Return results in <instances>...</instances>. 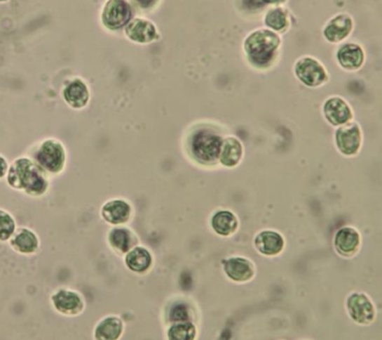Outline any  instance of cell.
I'll use <instances>...</instances> for the list:
<instances>
[{
	"label": "cell",
	"instance_id": "obj_15",
	"mask_svg": "<svg viewBox=\"0 0 382 340\" xmlns=\"http://www.w3.org/2000/svg\"><path fill=\"white\" fill-rule=\"evenodd\" d=\"M107 244L118 255H125L137 246L138 238L132 230L124 226H114L107 236Z\"/></svg>",
	"mask_w": 382,
	"mask_h": 340
},
{
	"label": "cell",
	"instance_id": "obj_21",
	"mask_svg": "<svg viewBox=\"0 0 382 340\" xmlns=\"http://www.w3.org/2000/svg\"><path fill=\"white\" fill-rule=\"evenodd\" d=\"M124 323L121 318L109 315L102 318L95 325V340H119L123 334Z\"/></svg>",
	"mask_w": 382,
	"mask_h": 340
},
{
	"label": "cell",
	"instance_id": "obj_29",
	"mask_svg": "<svg viewBox=\"0 0 382 340\" xmlns=\"http://www.w3.org/2000/svg\"><path fill=\"white\" fill-rule=\"evenodd\" d=\"M284 0H243V4L248 9H260L264 8L267 4H280Z\"/></svg>",
	"mask_w": 382,
	"mask_h": 340
},
{
	"label": "cell",
	"instance_id": "obj_23",
	"mask_svg": "<svg viewBox=\"0 0 382 340\" xmlns=\"http://www.w3.org/2000/svg\"><path fill=\"white\" fill-rule=\"evenodd\" d=\"M352 28V18L346 14H341L329 21L325 27L324 35L329 41L340 42L350 34Z\"/></svg>",
	"mask_w": 382,
	"mask_h": 340
},
{
	"label": "cell",
	"instance_id": "obj_30",
	"mask_svg": "<svg viewBox=\"0 0 382 340\" xmlns=\"http://www.w3.org/2000/svg\"><path fill=\"white\" fill-rule=\"evenodd\" d=\"M8 169V162H7V159L4 157V155H0V179H2L4 177L6 176Z\"/></svg>",
	"mask_w": 382,
	"mask_h": 340
},
{
	"label": "cell",
	"instance_id": "obj_20",
	"mask_svg": "<svg viewBox=\"0 0 382 340\" xmlns=\"http://www.w3.org/2000/svg\"><path fill=\"white\" fill-rule=\"evenodd\" d=\"M124 264L135 274H145L152 268L153 256L147 248L137 245L125 254Z\"/></svg>",
	"mask_w": 382,
	"mask_h": 340
},
{
	"label": "cell",
	"instance_id": "obj_4",
	"mask_svg": "<svg viewBox=\"0 0 382 340\" xmlns=\"http://www.w3.org/2000/svg\"><path fill=\"white\" fill-rule=\"evenodd\" d=\"M32 159L48 176H59L67 164L65 145L56 138H46L36 147Z\"/></svg>",
	"mask_w": 382,
	"mask_h": 340
},
{
	"label": "cell",
	"instance_id": "obj_1",
	"mask_svg": "<svg viewBox=\"0 0 382 340\" xmlns=\"http://www.w3.org/2000/svg\"><path fill=\"white\" fill-rule=\"evenodd\" d=\"M7 184L30 197H41L50 188L49 176L30 157H21L9 165Z\"/></svg>",
	"mask_w": 382,
	"mask_h": 340
},
{
	"label": "cell",
	"instance_id": "obj_27",
	"mask_svg": "<svg viewBox=\"0 0 382 340\" xmlns=\"http://www.w3.org/2000/svg\"><path fill=\"white\" fill-rule=\"evenodd\" d=\"M265 24L271 30L282 31L287 26L288 20L285 12L280 8L272 9L265 18Z\"/></svg>",
	"mask_w": 382,
	"mask_h": 340
},
{
	"label": "cell",
	"instance_id": "obj_32",
	"mask_svg": "<svg viewBox=\"0 0 382 340\" xmlns=\"http://www.w3.org/2000/svg\"><path fill=\"white\" fill-rule=\"evenodd\" d=\"M7 0H0V2H6Z\"/></svg>",
	"mask_w": 382,
	"mask_h": 340
},
{
	"label": "cell",
	"instance_id": "obj_12",
	"mask_svg": "<svg viewBox=\"0 0 382 340\" xmlns=\"http://www.w3.org/2000/svg\"><path fill=\"white\" fill-rule=\"evenodd\" d=\"M325 119L331 126H341L353 121V112L347 100L340 97L329 98L323 105Z\"/></svg>",
	"mask_w": 382,
	"mask_h": 340
},
{
	"label": "cell",
	"instance_id": "obj_9",
	"mask_svg": "<svg viewBox=\"0 0 382 340\" xmlns=\"http://www.w3.org/2000/svg\"><path fill=\"white\" fill-rule=\"evenodd\" d=\"M132 206L123 198L107 200L100 208V216L104 221L112 226H123L132 217Z\"/></svg>",
	"mask_w": 382,
	"mask_h": 340
},
{
	"label": "cell",
	"instance_id": "obj_14",
	"mask_svg": "<svg viewBox=\"0 0 382 340\" xmlns=\"http://www.w3.org/2000/svg\"><path fill=\"white\" fill-rule=\"evenodd\" d=\"M131 8L126 0H109L104 6L102 20L111 30L121 27L130 21Z\"/></svg>",
	"mask_w": 382,
	"mask_h": 340
},
{
	"label": "cell",
	"instance_id": "obj_10",
	"mask_svg": "<svg viewBox=\"0 0 382 340\" xmlns=\"http://www.w3.org/2000/svg\"><path fill=\"white\" fill-rule=\"evenodd\" d=\"M224 275L231 281L243 284L252 281L255 276V265L252 261L241 256H233L221 261Z\"/></svg>",
	"mask_w": 382,
	"mask_h": 340
},
{
	"label": "cell",
	"instance_id": "obj_6",
	"mask_svg": "<svg viewBox=\"0 0 382 340\" xmlns=\"http://www.w3.org/2000/svg\"><path fill=\"white\" fill-rule=\"evenodd\" d=\"M335 143L339 152L345 157H355L362 145V129L357 123L339 126L335 133Z\"/></svg>",
	"mask_w": 382,
	"mask_h": 340
},
{
	"label": "cell",
	"instance_id": "obj_24",
	"mask_svg": "<svg viewBox=\"0 0 382 340\" xmlns=\"http://www.w3.org/2000/svg\"><path fill=\"white\" fill-rule=\"evenodd\" d=\"M126 34L135 42L147 43L156 38L157 32L154 25L143 19H135L126 27Z\"/></svg>",
	"mask_w": 382,
	"mask_h": 340
},
{
	"label": "cell",
	"instance_id": "obj_11",
	"mask_svg": "<svg viewBox=\"0 0 382 340\" xmlns=\"http://www.w3.org/2000/svg\"><path fill=\"white\" fill-rule=\"evenodd\" d=\"M362 244L360 232L352 226L341 227L334 236V248L343 258H352L359 252Z\"/></svg>",
	"mask_w": 382,
	"mask_h": 340
},
{
	"label": "cell",
	"instance_id": "obj_19",
	"mask_svg": "<svg viewBox=\"0 0 382 340\" xmlns=\"http://www.w3.org/2000/svg\"><path fill=\"white\" fill-rule=\"evenodd\" d=\"M210 223H211L212 231L224 238L235 235L240 226V221L235 213L226 209L217 210L212 215Z\"/></svg>",
	"mask_w": 382,
	"mask_h": 340
},
{
	"label": "cell",
	"instance_id": "obj_8",
	"mask_svg": "<svg viewBox=\"0 0 382 340\" xmlns=\"http://www.w3.org/2000/svg\"><path fill=\"white\" fill-rule=\"evenodd\" d=\"M55 310L66 317H76L85 310V301L78 292L60 289L51 296Z\"/></svg>",
	"mask_w": 382,
	"mask_h": 340
},
{
	"label": "cell",
	"instance_id": "obj_13",
	"mask_svg": "<svg viewBox=\"0 0 382 340\" xmlns=\"http://www.w3.org/2000/svg\"><path fill=\"white\" fill-rule=\"evenodd\" d=\"M253 243L257 252L265 257H276L285 248V239L274 230H262L255 236Z\"/></svg>",
	"mask_w": 382,
	"mask_h": 340
},
{
	"label": "cell",
	"instance_id": "obj_2",
	"mask_svg": "<svg viewBox=\"0 0 382 340\" xmlns=\"http://www.w3.org/2000/svg\"><path fill=\"white\" fill-rule=\"evenodd\" d=\"M223 140L218 131L211 126H202L191 131L186 141V148L195 162L203 166H210L219 162Z\"/></svg>",
	"mask_w": 382,
	"mask_h": 340
},
{
	"label": "cell",
	"instance_id": "obj_26",
	"mask_svg": "<svg viewBox=\"0 0 382 340\" xmlns=\"http://www.w3.org/2000/svg\"><path fill=\"white\" fill-rule=\"evenodd\" d=\"M16 221L11 213L0 208V242L11 240L16 231Z\"/></svg>",
	"mask_w": 382,
	"mask_h": 340
},
{
	"label": "cell",
	"instance_id": "obj_3",
	"mask_svg": "<svg viewBox=\"0 0 382 340\" xmlns=\"http://www.w3.org/2000/svg\"><path fill=\"white\" fill-rule=\"evenodd\" d=\"M279 44L280 40L278 36L272 31H255L248 36L245 42V51L248 61L255 68H267L273 63Z\"/></svg>",
	"mask_w": 382,
	"mask_h": 340
},
{
	"label": "cell",
	"instance_id": "obj_7",
	"mask_svg": "<svg viewBox=\"0 0 382 340\" xmlns=\"http://www.w3.org/2000/svg\"><path fill=\"white\" fill-rule=\"evenodd\" d=\"M295 74L303 85L317 88L327 82L328 74L323 65L310 57L300 59L295 65Z\"/></svg>",
	"mask_w": 382,
	"mask_h": 340
},
{
	"label": "cell",
	"instance_id": "obj_22",
	"mask_svg": "<svg viewBox=\"0 0 382 340\" xmlns=\"http://www.w3.org/2000/svg\"><path fill=\"white\" fill-rule=\"evenodd\" d=\"M336 59L343 69L355 71L362 66L364 62V53L362 47L357 44H346L339 49Z\"/></svg>",
	"mask_w": 382,
	"mask_h": 340
},
{
	"label": "cell",
	"instance_id": "obj_16",
	"mask_svg": "<svg viewBox=\"0 0 382 340\" xmlns=\"http://www.w3.org/2000/svg\"><path fill=\"white\" fill-rule=\"evenodd\" d=\"M63 99L71 109H85L90 100V89L82 79H74L64 88Z\"/></svg>",
	"mask_w": 382,
	"mask_h": 340
},
{
	"label": "cell",
	"instance_id": "obj_31",
	"mask_svg": "<svg viewBox=\"0 0 382 340\" xmlns=\"http://www.w3.org/2000/svg\"><path fill=\"white\" fill-rule=\"evenodd\" d=\"M138 1V4L143 7V8H148V7L151 6L154 4L155 0H136Z\"/></svg>",
	"mask_w": 382,
	"mask_h": 340
},
{
	"label": "cell",
	"instance_id": "obj_28",
	"mask_svg": "<svg viewBox=\"0 0 382 340\" xmlns=\"http://www.w3.org/2000/svg\"><path fill=\"white\" fill-rule=\"evenodd\" d=\"M170 320L173 322H190L188 308L184 305H176L172 308Z\"/></svg>",
	"mask_w": 382,
	"mask_h": 340
},
{
	"label": "cell",
	"instance_id": "obj_18",
	"mask_svg": "<svg viewBox=\"0 0 382 340\" xmlns=\"http://www.w3.org/2000/svg\"><path fill=\"white\" fill-rule=\"evenodd\" d=\"M243 143L236 136H226L221 143V152L219 155V162L226 169H233L240 164L243 159Z\"/></svg>",
	"mask_w": 382,
	"mask_h": 340
},
{
	"label": "cell",
	"instance_id": "obj_5",
	"mask_svg": "<svg viewBox=\"0 0 382 340\" xmlns=\"http://www.w3.org/2000/svg\"><path fill=\"white\" fill-rule=\"evenodd\" d=\"M348 317L360 325H371L376 320V310L367 294L352 293L346 301Z\"/></svg>",
	"mask_w": 382,
	"mask_h": 340
},
{
	"label": "cell",
	"instance_id": "obj_17",
	"mask_svg": "<svg viewBox=\"0 0 382 340\" xmlns=\"http://www.w3.org/2000/svg\"><path fill=\"white\" fill-rule=\"evenodd\" d=\"M9 244L16 253L21 255H33L40 248L39 237L27 227L16 229L9 240Z\"/></svg>",
	"mask_w": 382,
	"mask_h": 340
},
{
	"label": "cell",
	"instance_id": "obj_25",
	"mask_svg": "<svg viewBox=\"0 0 382 340\" xmlns=\"http://www.w3.org/2000/svg\"><path fill=\"white\" fill-rule=\"evenodd\" d=\"M197 329L191 322H173L167 330L168 340H196Z\"/></svg>",
	"mask_w": 382,
	"mask_h": 340
}]
</instances>
